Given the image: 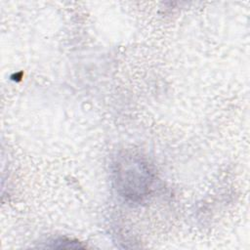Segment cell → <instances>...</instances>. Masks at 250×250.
I'll list each match as a JSON object with an SVG mask.
<instances>
[{
	"label": "cell",
	"mask_w": 250,
	"mask_h": 250,
	"mask_svg": "<svg viewBox=\"0 0 250 250\" xmlns=\"http://www.w3.org/2000/svg\"><path fill=\"white\" fill-rule=\"evenodd\" d=\"M121 167L116 174L117 182L120 184V189L123 190L124 196L137 199L142 197L146 191L150 184L149 170L139 160L128 159L124 163H120Z\"/></svg>",
	"instance_id": "obj_1"
}]
</instances>
